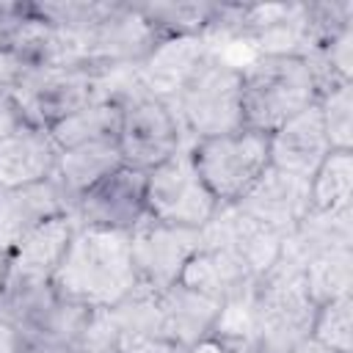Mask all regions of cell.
I'll return each mask as SVG.
<instances>
[{
    "instance_id": "6da1fadb",
    "label": "cell",
    "mask_w": 353,
    "mask_h": 353,
    "mask_svg": "<svg viewBox=\"0 0 353 353\" xmlns=\"http://www.w3.org/2000/svg\"><path fill=\"white\" fill-rule=\"evenodd\" d=\"M52 287L61 298L108 309L138 290L132 265L130 234L74 226L69 251L52 276Z\"/></svg>"
},
{
    "instance_id": "7a4b0ae2",
    "label": "cell",
    "mask_w": 353,
    "mask_h": 353,
    "mask_svg": "<svg viewBox=\"0 0 353 353\" xmlns=\"http://www.w3.org/2000/svg\"><path fill=\"white\" fill-rule=\"evenodd\" d=\"M317 303L303 284V268L279 254L254 284V353H292L312 336Z\"/></svg>"
},
{
    "instance_id": "3957f363",
    "label": "cell",
    "mask_w": 353,
    "mask_h": 353,
    "mask_svg": "<svg viewBox=\"0 0 353 353\" xmlns=\"http://www.w3.org/2000/svg\"><path fill=\"white\" fill-rule=\"evenodd\" d=\"M240 85L243 127L265 135L317 102L312 69L295 55H248L240 61Z\"/></svg>"
},
{
    "instance_id": "277c9868",
    "label": "cell",
    "mask_w": 353,
    "mask_h": 353,
    "mask_svg": "<svg viewBox=\"0 0 353 353\" xmlns=\"http://www.w3.org/2000/svg\"><path fill=\"white\" fill-rule=\"evenodd\" d=\"M165 105L171 108L188 149L201 138L243 130L240 61L226 52H212Z\"/></svg>"
},
{
    "instance_id": "5b68a950",
    "label": "cell",
    "mask_w": 353,
    "mask_h": 353,
    "mask_svg": "<svg viewBox=\"0 0 353 353\" xmlns=\"http://www.w3.org/2000/svg\"><path fill=\"white\" fill-rule=\"evenodd\" d=\"M190 157L218 204H237L270 168L268 135L248 127L196 141Z\"/></svg>"
},
{
    "instance_id": "8992f818",
    "label": "cell",
    "mask_w": 353,
    "mask_h": 353,
    "mask_svg": "<svg viewBox=\"0 0 353 353\" xmlns=\"http://www.w3.org/2000/svg\"><path fill=\"white\" fill-rule=\"evenodd\" d=\"M215 210L218 201L199 176L190 149H179L146 171V215L152 221L201 229Z\"/></svg>"
},
{
    "instance_id": "52a82bcc",
    "label": "cell",
    "mask_w": 353,
    "mask_h": 353,
    "mask_svg": "<svg viewBox=\"0 0 353 353\" xmlns=\"http://www.w3.org/2000/svg\"><path fill=\"white\" fill-rule=\"evenodd\" d=\"M116 146L121 163L138 171H152L174 152L188 149L171 108L152 94H141L121 108V130Z\"/></svg>"
},
{
    "instance_id": "ba28073f",
    "label": "cell",
    "mask_w": 353,
    "mask_h": 353,
    "mask_svg": "<svg viewBox=\"0 0 353 353\" xmlns=\"http://www.w3.org/2000/svg\"><path fill=\"white\" fill-rule=\"evenodd\" d=\"M160 41L135 3L110 0L102 19L77 39L83 66H138Z\"/></svg>"
},
{
    "instance_id": "9c48e42d",
    "label": "cell",
    "mask_w": 353,
    "mask_h": 353,
    "mask_svg": "<svg viewBox=\"0 0 353 353\" xmlns=\"http://www.w3.org/2000/svg\"><path fill=\"white\" fill-rule=\"evenodd\" d=\"M146 215V171L119 165L94 182L72 207L74 226L130 234Z\"/></svg>"
},
{
    "instance_id": "30bf717a",
    "label": "cell",
    "mask_w": 353,
    "mask_h": 353,
    "mask_svg": "<svg viewBox=\"0 0 353 353\" xmlns=\"http://www.w3.org/2000/svg\"><path fill=\"white\" fill-rule=\"evenodd\" d=\"M201 229L171 226L146 218L130 232L132 265L138 276V287L149 292H160L179 281L185 265L199 251Z\"/></svg>"
},
{
    "instance_id": "8fae6325",
    "label": "cell",
    "mask_w": 353,
    "mask_h": 353,
    "mask_svg": "<svg viewBox=\"0 0 353 353\" xmlns=\"http://www.w3.org/2000/svg\"><path fill=\"white\" fill-rule=\"evenodd\" d=\"M25 121L36 127H55L74 110L97 99L94 69L83 63L72 66H47L30 74V80L14 94Z\"/></svg>"
},
{
    "instance_id": "7c38bea8",
    "label": "cell",
    "mask_w": 353,
    "mask_h": 353,
    "mask_svg": "<svg viewBox=\"0 0 353 353\" xmlns=\"http://www.w3.org/2000/svg\"><path fill=\"white\" fill-rule=\"evenodd\" d=\"M201 245L229 251L256 279L268 273L281 254V237L245 215L237 204H218L215 215L201 226Z\"/></svg>"
},
{
    "instance_id": "4fadbf2b",
    "label": "cell",
    "mask_w": 353,
    "mask_h": 353,
    "mask_svg": "<svg viewBox=\"0 0 353 353\" xmlns=\"http://www.w3.org/2000/svg\"><path fill=\"white\" fill-rule=\"evenodd\" d=\"M237 207L251 215L254 221H259L262 226L273 229L281 240L295 232V226L309 215L312 210V190H309V179L279 171V168H268L251 188L248 193L237 201Z\"/></svg>"
},
{
    "instance_id": "5bb4252c",
    "label": "cell",
    "mask_w": 353,
    "mask_h": 353,
    "mask_svg": "<svg viewBox=\"0 0 353 353\" xmlns=\"http://www.w3.org/2000/svg\"><path fill=\"white\" fill-rule=\"evenodd\" d=\"M212 52H221V50H215L204 36L160 39L154 50L138 63V74L146 94H152L154 99L171 102Z\"/></svg>"
},
{
    "instance_id": "9a60e30c",
    "label": "cell",
    "mask_w": 353,
    "mask_h": 353,
    "mask_svg": "<svg viewBox=\"0 0 353 353\" xmlns=\"http://www.w3.org/2000/svg\"><path fill=\"white\" fill-rule=\"evenodd\" d=\"M328 152H331V143H328L317 102L301 110L298 116L287 119L279 130L268 135L270 165L303 179H312V174L320 168Z\"/></svg>"
},
{
    "instance_id": "2e32d148",
    "label": "cell",
    "mask_w": 353,
    "mask_h": 353,
    "mask_svg": "<svg viewBox=\"0 0 353 353\" xmlns=\"http://www.w3.org/2000/svg\"><path fill=\"white\" fill-rule=\"evenodd\" d=\"M58 215H72V204L52 176L36 185L0 190V251L8 254L28 232Z\"/></svg>"
},
{
    "instance_id": "e0dca14e",
    "label": "cell",
    "mask_w": 353,
    "mask_h": 353,
    "mask_svg": "<svg viewBox=\"0 0 353 353\" xmlns=\"http://www.w3.org/2000/svg\"><path fill=\"white\" fill-rule=\"evenodd\" d=\"M61 146L50 130L22 124L0 141V190L44 182L55 174Z\"/></svg>"
},
{
    "instance_id": "ac0fdd59",
    "label": "cell",
    "mask_w": 353,
    "mask_h": 353,
    "mask_svg": "<svg viewBox=\"0 0 353 353\" xmlns=\"http://www.w3.org/2000/svg\"><path fill=\"white\" fill-rule=\"evenodd\" d=\"M74 234V221L72 215H58L28 232L6 256V279L17 281H52L55 270L61 268L69 243Z\"/></svg>"
},
{
    "instance_id": "d6986e66",
    "label": "cell",
    "mask_w": 353,
    "mask_h": 353,
    "mask_svg": "<svg viewBox=\"0 0 353 353\" xmlns=\"http://www.w3.org/2000/svg\"><path fill=\"white\" fill-rule=\"evenodd\" d=\"M157 301V312H160V334L163 339L179 345V347H190L193 342L204 339L212 334L218 314H221V301L196 292L190 287H185L182 281L154 292Z\"/></svg>"
},
{
    "instance_id": "ffe728a7",
    "label": "cell",
    "mask_w": 353,
    "mask_h": 353,
    "mask_svg": "<svg viewBox=\"0 0 353 353\" xmlns=\"http://www.w3.org/2000/svg\"><path fill=\"white\" fill-rule=\"evenodd\" d=\"M179 281L185 287H190L196 292H204V295H210V298L223 303L232 295H237L245 287H251L256 281V276L237 256H232L229 251L199 243V251L185 265Z\"/></svg>"
},
{
    "instance_id": "44dd1931",
    "label": "cell",
    "mask_w": 353,
    "mask_h": 353,
    "mask_svg": "<svg viewBox=\"0 0 353 353\" xmlns=\"http://www.w3.org/2000/svg\"><path fill=\"white\" fill-rule=\"evenodd\" d=\"M328 248H353V207L347 210H309V215L281 240V256L301 265Z\"/></svg>"
},
{
    "instance_id": "7402d4cb",
    "label": "cell",
    "mask_w": 353,
    "mask_h": 353,
    "mask_svg": "<svg viewBox=\"0 0 353 353\" xmlns=\"http://www.w3.org/2000/svg\"><path fill=\"white\" fill-rule=\"evenodd\" d=\"M121 163L119 146L116 143H88V146H74V149H61L58 165L52 179L74 207V201L102 176L116 171Z\"/></svg>"
},
{
    "instance_id": "603a6c76",
    "label": "cell",
    "mask_w": 353,
    "mask_h": 353,
    "mask_svg": "<svg viewBox=\"0 0 353 353\" xmlns=\"http://www.w3.org/2000/svg\"><path fill=\"white\" fill-rule=\"evenodd\" d=\"M121 130V105L94 99L85 108L74 110L55 127H50L52 141L61 149L88 146V143H116Z\"/></svg>"
},
{
    "instance_id": "cb8c5ba5",
    "label": "cell",
    "mask_w": 353,
    "mask_h": 353,
    "mask_svg": "<svg viewBox=\"0 0 353 353\" xmlns=\"http://www.w3.org/2000/svg\"><path fill=\"white\" fill-rule=\"evenodd\" d=\"M303 284L317 306L353 295V248H328L306 259Z\"/></svg>"
},
{
    "instance_id": "d4e9b609",
    "label": "cell",
    "mask_w": 353,
    "mask_h": 353,
    "mask_svg": "<svg viewBox=\"0 0 353 353\" xmlns=\"http://www.w3.org/2000/svg\"><path fill=\"white\" fill-rule=\"evenodd\" d=\"M312 210H347L353 207V149H331L309 179Z\"/></svg>"
},
{
    "instance_id": "484cf974",
    "label": "cell",
    "mask_w": 353,
    "mask_h": 353,
    "mask_svg": "<svg viewBox=\"0 0 353 353\" xmlns=\"http://www.w3.org/2000/svg\"><path fill=\"white\" fill-rule=\"evenodd\" d=\"M143 19L154 28L160 39L174 36H201L210 25L215 3L204 0H176V3H135Z\"/></svg>"
},
{
    "instance_id": "4316f807",
    "label": "cell",
    "mask_w": 353,
    "mask_h": 353,
    "mask_svg": "<svg viewBox=\"0 0 353 353\" xmlns=\"http://www.w3.org/2000/svg\"><path fill=\"white\" fill-rule=\"evenodd\" d=\"M309 339L334 353H353V295L317 306Z\"/></svg>"
},
{
    "instance_id": "83f0119b",
    "label": "cell",
    "mask_w": 353,
    "mask_h": 353,
    "mask_svg": "<svg viewBox=\"0 0 353 353\" xmlns=\"http://www.w3.org/2000/svg\"><path fill=\"white\" fill-rule=\"evenodd\" d=\"M331 149H353V83H342L317 99Z\"/></svg>"
},
{
    "instance_id": "f1b7e54d",
    "label": "cell",
    "mask_w": 353,
    "mask_h": 353,
    "mask_svg": "<svg viewBox=\"0 0 353 353\" xmlns=\"http://www.w3.org/2000/svg\"><path fill=\"white\" fill-rule=\"evenodd\" d=\"M306 58L320 61L325 69H331L342 80H353V25L345 28V30H339L334 39H328L325 44H320Z\"/></svg>"
},
{
    "instance_id": "f546056e",
    "label": "cell",
    "mask_w": 353,
    "mask_h": 353,
    "mask_svg": "<svg viewBox=\"0 0 353 353\" xmlns=\"http://www.w3.org/2000/svg\"><path fill=\"white\" fill-rule=\"evenodd\" d=\"M22 124H28V121H25V113H22L17 97L0 88V141L6 135H11L14 130H19Z\"/></svg>"
},
{
    "instance_id": "4dcf8cb0",
    "label": "cell",
    "mask_w": 353,
    "mask_h": 353,
    "mask_svg": "<svg viewBox=\"0 0 353 353\" xmlns=\"http://www.w3.org/2000/svg\"><path fill=\"white\" fill-rule=\"evenodd\" d=\"M116 353H185V347L160 336H135V339H124Z\"/></svg>"
},
{
    "instance_id": "1f68e13d",
    "label": "cell",
    "mask_w": 353,
    "mask_h": 353,
    "mask_svg": "<svg viewBox=\"0 0 353 353\" xmlns=\"http://www.w3.org/2000/svg\"><path fill=\"white\" fill-rule=\"evenodd\" d=\"M22 334L6 320H0V353H22Z\"/></svg>"
},
{
    "instance_id": "d6a6232c",
    "label": "cell",
    "mask_w": 353,
    "mask_h": 353,
    "mask_svg": "<svg viewBox=\"0 0 353 353\" xmlns=\"http://www.w3.org/2000/svg\"><path fill=\"white\" fill-rule=\"evenodd\" d=\"M185 353H240V350H234L232 345H226L218 336H204V339L193 342L190 347H185Z\"/></svg>"
},
{
    "instance_id": "836d02e7",
    "label": "cell",
    "mask_w": 353,
    "mask_h": 353,
    "mask_svg": "<svg viewBox=\"0 0 353 353\" xmlns=\"http://www.w3.org/2000/svg\"><path fill=\"white\" fill-rule=\"evenodd\" d=\"M6 268H8V256H6V251H0V287L6 281Z\"/></svg>"
}]
</instances>
